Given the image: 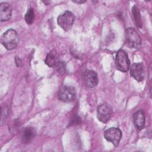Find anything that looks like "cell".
Listing matches in <instances>:
<instances>
[{
	"instance_id": "18",
	"label": "cell",
	"mask_w": 152,
	"mask_h": 152,
	"mask_svg": "<svg viewBox=\"0 0 152 152\" xmlns=\"http://www.w3.org/2000/svg\"><path fill=\"white\" fill-rule=\"evenodd\" d=\"M74 2L75 3H77V4H83V3H85L86 2V1H81V0H78V1H72Z\"/></svg>"
},
{
	"instance_id": "11",
	"label": "cell",
	"mask_w": 152,
	"mask_h": 152,
	"mask_svg": "<svg viewBox=\"0 0 152 152\" xmlns=\"http://www.w3.org/2000/svg\"><path fill=\"white\" fill-rule=\"evenodd\" d=\"M12 15V7L7 2H2L0 4V20L1 22L10 20Z\"/></svg>"
},
{
	"instance_id": "4",
	"label": "cell",
	"mask_w": 152,
	"mask_h": 152,
	"mask_svg": "<svg viewBox=\"0 0 152 152\" xmlns=\"http://www.w3.org/2000/svg\"><path fill=\"white\" fill-rule=\"evenodd\" d=\"M75 17L72 12L69 11L59 15L57 18L58 25L65 31H68L72 26Z\"/></svg>"
},
{
	"instance_id": "12",
	"label": "cell",
	"mask_w": 152,
	"mask_h": 152,
	"mask_svg": "<svg viewBox=\"0 0 152 152\" xmlns=\"http://www.w3.org/2000/svg\"><path fill=\"white\" fill-rule=\"evenodd\" d=\"M36 134V131L34 128L28 126L25 128L22 135V141L24 144H27L31 142Z\"/></svg>"
},
{
	"instance_id": "8",
	"label": "cell",
	"mask_w": 152,
	"mask_h": 152,
	"mask_svg": "<svg viewBox=\"0 0 152 152\" xmlns=\"http://www.w3.org/2000/svg\"><path fill=\"white\" fill-rule=\"evenodd\" d=\"M131 75L138 82L143 81L145 76L144 67L142 63H134L130 68Z\"/></svg>"
},
{
	"instance_id": "7",
	"label": "cell",
	"mask_w": 152,
	"mask_h": 152,
	"mask_svg": "<svg viewBox=\"0 0 152 152\" xmlns=\"http://www.w3.org/2000/svg\"><path fill=\"white\" fill-rule=\"evenodd\" d=\"M75 96L76 91L74 87L70 86H64L59 90L58 98L62 102H70L74 100Z\"/></svg>"
},
{
	"instance_id": "17",
	"label": "cell",
	"mask_w": 152,
	"mask_h": 152,
	"mask_svg": "<svg viewBox=\"0 0 152 152\" xmlns=\"http://www.w3.org/2000/svg\"><path fill=\"white\" fill-rule=\"evenodd\" d=\"M15 64L18 67H21L23 66V62L21 59L19 58L18 56H15Z\"/></svg>"
},
{
	"instance_id": "14",
	"label": "cell",
	"mask_w": 152,
	"mask_h": 152,
	"mask_svg": "<svg viewBox=\"0 0 152 152\" xmlns=\"http://www.w3.org/2000/svg\"><path fill=\"white\" fill-rule=\"evenodd\" d=\"M132 14L133 20L135 23V24L137 26V27H138L139 28H141L142 23H141V15H140V11L136 5H134L132 7Z\"/></svg>"
},
{
	"instance_id": "10",
	"label": "cell",
	"mask_w": 152,
	"mask_h": 152,
	"mask_svg": "<svg viewBox=\"0 0 152 152\" xmlns=\"http://www.w3.org/2000/svg\"><path fill=\"white\" fill-rule=\"evenodd\" d=\"M133 121L136 129L138 131L141 130L144 128L145 122L144 112L141 109L134 113L133 115Z\"/></svg>"
},
{
	"instance_id": "13",
	"label": "cell",
	"mask_w": 152,
	"mask_h": 152,
	"mask_svg": "<svg viewBox=\"0 0 152 152\" xmlns=\"http://www.w3.org/2000/svg\"><path fill=\"white\" fill-rule=\"evenodd\" d=\"M59 61L58 55L55 50H52L45 59V63L49 67H55Z\"/></svg>"
},
{
	"instance_id": "1",
	"label": "cell",
	"mask_w": 152,
	"mask_h": 152,
	"mask_svg": "<svg viewBox=\"0 0 152 152\" xmlns=\"http://www.w3.org/2000/svg\"><path fill=\"white\" fill-rule=\"evenodd\" d=\"M19 37L17 31L14 29L7 30L1 37V42L8 50L15 49L19 43Z\"/></svg>"
},
{
	"instance_id": "3",
	"label": "cell",
	"mask_w": 152,
	"mask_h": 152,
	"mask_svg": "<svg viewBox=\"0 0 152 152\" xmlns=\"http://www.w3.org/2000/svg\"><path fill=\"white\" fill-rule=\"evenodd\" d=\"M115 65L116 68L121 72L128 71L130 66V61L127 53L124 50L117 52L115 56Z\"/></svg>"
},
{
	"instance_id": "15",
	"label": "cell",
	"mask_w": 152,
	"mask_h": 152,
	"mask_svg": "<svg viewBox=\"0 0 152 152\" xmlns=\"http://www.w3.org/2000/svg\"><path fill=\"white\" fill-rule=\"evenodd\" d=\"M24 19L28 24H31L33 23L34 19V12L33 8H30L28 9L26 14H25Z\"/></svg>"
},
{
	"instance_id": "16",
	"label": "cell",
	"mask_w": 152,
	"mask_h": 152,
	"mask_svg": "<svg viewBox=\"0 0 152 152\" xmlns=\"http://www.w3.org/2000/svg\"><path fill=\"white\" fill-rule=\"evenodd\" d=\"M55 68H56V70L59 73L63 74L65 72V64L63 62L59 61V62Z\"/></svg>"
},
{
	"instance_id": "6",
	"label": "cell",
	"mask_w": 152,
	"mask_h": 152,
	"mask_svg": "<svg viewBox=\"0 0 152 152\" xmlns=\"http://www.w3.org/2000/svg\"><path fill=\"white\" fill-rule=\"evenodd\" d=\"M104 137L115 146H118L122 138V132L118 128H110L104 132Z\"/></svg>"
},
{
	"instance_id": "5",
	"label": "cell",
	"mask_w": 152,
	"mask_h": 152,
	"mask_svg": "<svg viewBox=\"0 0 152 152\" xmlns=\"http://www.w3.org/2000/svg\"><path fill=\"white\" fill-rule=\"evenodd\" d=\"M112 113V107L106 103L101 104L97 109V117L103 123H106L110 119Z\"/></svg>"
},
{
	"instance_id": "9",
	"label": "cell",
	"mask_w": 152,
	"mask_h": 152,
	"mask_svg": "<svg viewBox=\"0 0 152 152\" xmlns=\"http://www.w3.org/2000/svg\"><path fill=\"white\" fill-rule=\"evenodd\" d=\"M84 82L85 85L90 88L96 87L99 79L97 73L93 70H87L84 74Z\"/></svg>"
},
{
	"instance_id": "2",
	"label": "cell",
	"mask_w": 152,
	"mask_h": 152,
	"mask_svg": "<svg viewBox=\"0 0 152 152\" xmlns=\"http://www.w3.org/2000/svg\"><path fill=\"white\" fill-rule=\"evenodd\" d=\"M125 43L129 48L136 49L141 46V37L133 27H128L125 30Z\"/></svg>"
}]
</instances>
